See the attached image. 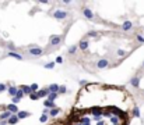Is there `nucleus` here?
I'll return each instance as SVG.
<instances>
[{"label": "nucleus", "instance_id": "1", "mask_svg": "<svg viewBox=\"0 0 144 125\" xmlns=\"http://www.w3.org/2000/svg\"><path fill=\"white\" fill-rule=\"evenodd\" d=\"M136 102L123 86L87 83L76 95L67 113L48 125H130Z\"/></svg>", "mask_w": 144, "mask_h": 125}]
</instances>
